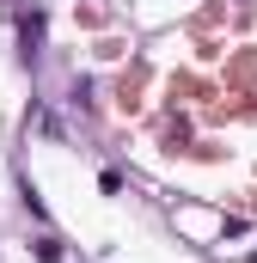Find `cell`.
<instances>
[{
    "mask_svg": "<svg viewBox=\"0 0 257 263\" xmlns=\"http://www.w3.org/2000/svg\"><path fill=\"white\" fill-rule=\"evenodd\" d=\"M251 263H257V257H251Z\"/></svg>",
    "mask_w": 257,
    "mask_h": 263,
    "instance_id": "cell-1",
    "label": "cell"
}]
</instances>
